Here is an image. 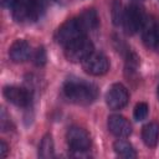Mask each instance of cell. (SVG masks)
<instances>
[{"instance_id":"22","label":"cell","mask_w":159,"mask_h":159,"mask_svg":"<svg viewBox=\"0 0 159 159\" xmlns=\"http://www.w3.org/2000/svg\"><path fill=\"white\" fill-rule=\"evenodd\" d=\"M15 0H1V5L4 7H12Z\"/></svg>"},{"instance_id":"7","label":"cell","mask_w":159,"mask_h":159,"mask_svg":"<svg viewBox=\"0 0 159 159\" xmlns=\"http://www.w3.org/2000/svg\"><path fill=\"white\" fill-rule=\"evenodd\" d=\"M83 70L92 76H102L109 70V61L102 52H92L83 62Z\"/></svg>"},{"instance_id":"14","label":"cell","mask_w":159,"mask_h":159,"mask_svg":"<svg viewBox=\"0 0 159 159\" xmlns=\"http://www.w3.org/2000/svg\"><path fill=\"white\" fill-rule=\"evenodd\" d=\"M113 149L122 158H135L137 157V153H135L133 145L127 140L118 139L117 142H114Z\"/></svg>"},{"instance_id":"19","label":"cell","mask_w":159,"mask_h":159,"mask_svg":"<svg viewBox=\"0 0 159 159\" xmlns=\"http://www.w3.org/2000/svg\"><path fill=\"white\" fill-rule=\"evenodd\" d=\"M6 124H9V125H10V120H9V117H7L6 112L2 109V111H1V129H2L4 132L9 129V127H7Z\"/></svg>"},{"instance_id":"13","label":"cell","mask_w":159,"mask_h":159,"mask_svg":"<svg viewBox=\"0 0 159 159\" xmlns=\"http://www.w3.org/2000/svg\"><path fill=\"white\" fill-rule=\"evenodd\" d=\"M77 19H78V21H80V24H81V26H82L84 32L94 30L98 26V22H99L97 11L94 9H86L84 11H82L77 16Z\"/></svg>"},{"instance_id":"8","label":"cell","mask_w":159,"mask_h":159,"mask_svg":"<svg viewBox=\"0 0 159 159\" xmlns=\"http://www.w3.org/2000/svg\"><path fill=\"white\" fill-rule=\"evenodd\" d=\"M128 99H129V93L122 83L112 84L106 93V103L109 107V109L113 111L122 109L123 107H125Z\"/></svg>"},{"instance_id":"16","label":"cell","mask_w":159,"mask_h":159,"mask_svg":"<svg viewBox=\"0 0 159 159\" xmlns=\"http://www.w3.org/2000/svg\"><path fill=\"white\" fill-rule=\"evenodd\" d=\"M111 15H112V21L116 26H119L123 24V17H124V9L123 5L119 0H113L112 6H111Z\"/></svg>"},{"instance_id":"11","label":"cell","mask_w":159,"mask_h":159,"mask_svg":"<svg viewBox=\"0 0 159 159\" xmlns=\"http://www.w3.org/2000/svg\"><path fill=\"white\" fill-rule=\"evenodd\" d=\"M31 55V47L25 40H16L9 48V56L12 62L20 63L26 61Z\"/></svg>"},{"instance_id":"12","label":"cell","mask_w":159,"mask_h":159,"mask_svg":"<svg viewBox=\"0 0 159 159\" xmlns=\"http://www.w3.org/2000/svg\"><path fill=\"white\" fill-rule=\"evenodd\" d=\"M142 139L147 147L154 148L159 140V124L157 122L145 124L142 129Z\"/></svg>"},{"instance_id":"24","label":"cell","mask_w":159,"mask_h":159,"mask_svg":"<svg viewBox=\"0 0 159 159\" xmlns=\"http://www.w3.org/2000/svg\"><path fill=\"white\" fill-rule=\"evenodd\" d=\"M158 97H159V86H158Z\"/></svg>"},{"instance_id":"3","label":"cell","mask_w":159,"mask_h":159,"mask_svg":"<svg viewBox=\"0 0 159 159\" xmlns=\"http://www.w3.org/2000/svg\"><path fill=\"white\" fill-rule=\"evenodd\" d=\"M94 50L92 41L87 36H81L65 46V55L71 62H83Z\"/></svg>"},{"instance_id":"10","label":"cell","mask_w":159,"mask_h":159,"mask_svg":"<svg viewBox=\"0 0 159 159\" xmlns=\"http://www.w3.org/2000/svg\"><path fill=\"white\" fill-rule=\"evenodd\" d=\"M108 129L113 135L118 138H127L132 133L130 123L119 114H113L108 117Z\"/></svg>"},{"instance_id":"2","label":"cell","mask_w":159,"mask_h":159,"mask_svg":"<svg viewBox=\"0 0 159 159\" xmlns=\"http://www.w3.org/2000/svg\"><path fill=\"white\" fill-rule=\"evenodd\" d=\"M12 17L19 24L36 21L43 9L41 0H15L12 5Z\"/></svg>"},{"instance_id":"1","label":"cell","mask_w":159,"mask_h":159,"mask_svg":"<svg viewBox=\"0 0 159 159\" xmlns=\"http://www.w3.org/2000/svg\"><path fill=\"white\" fill-rule=\"evenodd\" d=\"M63 96L76 104H91L97 97V87L81 78L67 80L63 84Z\"/></svg>"},{"instance_id":"5","label":"cell","mask_w":159,"mask_h":159,"mask_svg":"<svg viewBox=\"0 0 159 159\" xmlns=\"http://www.w3.org/2000/svg\"><path fill=\"white\" fill-rule=\"evenodd\" d=\"M86 32L83 31L80 21L77 17L75 19H71V20H67L66 22H63L56 31V41L62 45V46H66L68 45L70 42H72L73 40L83 36Z\"/></svg>"},{"instance_id":"4","label":"cell","mask_w":159,"mask_h":159,"mask_svg":"<svg viewBox=\"0 0 159 159\" xmlns=\"http://www.w3.org/2000/svg\"><path fill=\"white\" fill-rule=\"evenodd\" d=\"M145 20H147V17H145L144 10L139 5L132 4L124 11V17H123L122 25L128 35H134L139 30L143 29Z\"/></svg>"},{"instance_id":"23","label":"cell","mask_w":159,"mask_h":159,"mask_svg":"<svg viewBox=\"0 0 159 159\" xmlns=\"http://www.w3.org/2000/svg\"><path fill=\"white\" fill-rule=\"evenodd\" d=\"M132 1H135V2H140V1H143V0H132Z\"/></svg>"},{"instance_id":"9","label":"cell","mask_w":159,"mask_h":159,"mask_svg":"<svg viewBox=\"0 0 159 159\" xmlns=\"http://www.w3.org/2000/svg\"><path fill=\"white\" fill-rule=\"evenodd\" d=\"M4 97L17 107H27L31 103V92L24 87L7 86L2 91Z\"/></svg>"},{"instance_id":"17","label":"cell","mask_w":159,"mask_h":159,"mask_svg":"<svg viewBox=\"0 0 159 159\" xmlns=\"http://www.w3.org/2000/svg\"><path fill=\"white\" fill-rule=\"evenodd\" d=\"M148 112H149V107L147 103L144 102H139L135 107H134V112H133V116H134V119L135 120H144L148 116Z\"/></svg>"},{"instance_id":"6","label":"cell","mask_w":159,"mask_h":159,"mask_svg":"<svg viewBox=\"0 0 159 159\" xmlns=\"http://www.w3.org/2000/svg\"><path fill=\"white\" fill-rule=\"evenodd\" d=\"M66 138L72 152H87L91 147L89 134L81 127H71L67 130Z\"/></svg>"},{"instance_id":"20","label":"cell","mask_w":159,"mask_h":159,"mask_svg":"<svg viewBox=\"0 0 159 159\" xmlns=\"http://www.w3.org/2000/svg\"><path fill=\"white\" fill-rule=\"evenodd\" d=\"M7 153H9V147H7V144H6L4 140H1V142H0V157H1V158H6V157H7Z\"/></svg>"},{"instance_id":"21","label":"cell","mask_w":159,"mask_h":159,"mask_svg":"<svg viewBox=\"0 0 159 159\" xmlns=\"http://www.w3.org/2000/svg\"><path fill=\"white\" fill-rule=\"evenodd\" d=\"M153 50H155L159 53V22L157 25V34H155V41H154V46Z\"/></svg>"},{"instance_id":"15","label":"cell","mask_w":159,"mask_h":159,"mask_svg":"<svg viewBox=\"0 0 159 159\" xmlns=\"http://www.w3.org/2000/svg\"><path fill=\"white\" fill-rule=\"evenodd\" d=\"M39 155L41 158H51L53 155V139L51 134L43 135L39 145Z\"/></svg>"},{"instance_id":"18","label":"cell","mask_w":159,"mask_h":159,"mask_svg":"<svg viewBox=\"0 0 159 159\" xmlns=\"http://www.w3.org/2000/svg\"><path fill=\"white\" fill-rule=\"evenodd\" d=\"M46 60H47L46 51H45V48L41 46V47H39V48L35 51V53H34V63H35L36 66L41 67V66H43V65L46 63Z\"/></svg>"}]
</instances>
